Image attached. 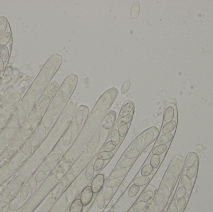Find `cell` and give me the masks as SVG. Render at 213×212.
Returning a JSON list of instances; mask_svg holds the SVG:
<instances>
[{
    "mask_svg": "<svg viewBox=\"0 0 213 212\" xmlns=\"http://www.w3.org/2000/svg\"><path fill=\"white\" fill-rule=\"evenodd\" d=\"M110 141H112L117 146L120 144L121 141V137L117 129H114L112 131L110 134Z\"/></svg>",
    "mask_w": 213,
    "mask_h": 212,
    "instance_id": "d6986e66",
    "label": "cell"
},
{
    "mask_svg": "<svg viewBox=\"0 0 213 212\" xmlns=\"http://www.w3.org/2000/svg\"><path fill=\"white\" fill-rule=\"evenodd\" d=\"M168 146L167 144H161L155 146L152 150V154L153 155H161L164 154L168 149Z\"/></svg>",
    "mask_w": 213,
    "mask_h": 212,
    "instance_id": "4fadbf2b",
    "label": "cell"
},
{
    "mask_svg": "<svg viewBox=\"0 0 213 212\" xmlns=\"http://www.w3.org/2000/svg\"><path fill=\"white\" fill-rule=\"evenodd\" d=\"M12 39V33L10 31L6 32L0 38V47L7 46Z\"/></svg>",
    "mask_w": 213,
    "mask_h": 212,
    "instance_id": "2e32d148",
    "label": "cell"
},
{
    "mask_svg": "<svg viewBox=\"0 0 213 212\" xmlns=\"http://www.w3.org/2000/svg\"><path fill=\"white\" fill-rule=\"evenodd\" d=\"M5 69V62L4 60L0 56V72H3Z\"/></svg>",
    "mask_w": 213,
    "mask_h": 212,
    "instance_id": "816d5d0a",
    "label": "cell"
},
{
    "mask_svg": "<svg viewBox=\"0 0 213 212\" xmlns=\"http://www.w3.org/2000/svg\"><path fill=\"white\" fill-rule=\"evenodd\" d=\"M83 206L84 205L81 199L77 198L72 203L69 208V212H82Z\"/></svg>",
    "mask_w": 213,
    "mask_h": 212,
    "instance_id": "30bf717a",
    "label": "cell"
},
{
    "mask_svg": "<svg viewBox=\"0 0 213 212\" xmlns=\"http://www.w3.org/2000/svg\"><path fill=\"white\" fill-rule=\"evenodd\" d=\"M62 111V108H51L48 111V117H55L59 115Z\"/></svg>",
    "mask_w": 213,
    "mask_h": 212,
    "instance_id": "d6a6232c",
    "label": "cell"
},
{
    "mask_svg": "<svg viewBox=\"0 0 213 212\" xmlns=\"http://www.w3.org/2000/svg\"><path fill=\"white\" fill-rule=\"evenodd\" d=\"M122 183V180L120 178H110L105 182L106 187L115 188L118 187Z\"/></svg>",
    "mask_w": 213,
    "mask_h": 212,
    "instance_id": "d4e9b609",
    "label": "cell"
},
{
    "mask_svg": "<svg viewBox=\"0 0 213 212\" xmlns=\"http://www.w3.org/2000/svg\"><path fill=\"white\" fill-rule=\"evenodd\" d=\"M140 189V187L137 186L135 184L132 185L128 191V196L130 198H133L139 192Z\"/></svg>",
    "mask_w": 213,
    "mask_h": 212,
    "instance_id": "4dcf8cb0",
    "label": "cell"
},
{
    "mask_svg": "<svg viewBox=\"0 0 213 212\" xmlns=\"http://www.w3.org/2000/svg\"><path fill=\"white\" fill-rule=\"evenodd\" d=\"M104 164H105V160H102V159H97L95 161L94 164H93V165H94V167L95 171L98 172V171L100 170L103 168Z\"/></svg>",
    "mask_w": 213,
    "mask_h": 212,
    "instance_id": "f35d334b",
    "label": "cell"
},
{
    "mask_svg": "<svg viewBox=\"0 0 213 212\" xmlns=\"http://www.w3.org/2000/svg\"><path fill=\"white\" fill-rule=\"evenodd\" d=\"M140 153L139 152L136 151L135 149H130V150L127 151L125 153L124 157H125V158H127V159H135L137 158L140 156Z\"/></svg>",
    "mask_w": 213,
    "mask_h": 212,
    "instance_id": "484cf974",
    "label": "cell"
},
{
    "mask_svg": "<svg viewBox=\"0 0 213 212\" xmlns=\"http://www.w3.org/2000/svg\"><path fill=\"white\" fill-rule=\"evenodd\" d=\"M159 134L160 131L155 126H152L147 129L144 132V138L146 144V147L149 146L156 138H158Z\"/></svg>",
    "mask_w": 213,
    "mask_h": 212,
    "instance_id": "6da1fadb",
    "label": "cell"
},
{
    "mask_svg": "<svg viewBox=\"0 0 213 212\" xmlns=\"http://www.w3.org/2000/svg\"><path fill=\"white\" fill-rule=\"evenodd\" d=\"M133 113H131L130 115L122 117L121 118H119L117 120V126H119L121 125H123V124H129L131 123L132 119H133Z\"/></svg>",
    "mask_w": 213,
    "mask_h": 212,
    "instance_id": "ffe728a7",
    "label": "cell"
},
{
    "mask_svg": "<svg viewBox=\"0 0 213 212\" xmlns=\"http://www.w3.org/2000/svg\"><path fill=\"white\" fill-rule=\"evenodd\" d=\"M62 157V154L60 152H55L49 156L46 159V162L49 164H53L58 161Z\"/></svg>",
    "mask_w": 213,
    "mask_h": 212,
    "instance_id": "83f0119b",
    "label": "cell"
},
{
    "mask_svg": "<svg viewBox=\"0 0 213 212\" xmlns=\"http://www.w3.org/2000/svg\"><path fill=\"white\" fill-rule=\"evenodd\" d=\"M197 162H198V156L197 154L194 152H189L188 154L185 162H184V170L185 172L187 169L190 168L191 167L195 165Z\"/></svg>",
    "mask_w": 213,
    "mask_h": 212,
    "instance_id": "5b68a950",
    "label": "cell"
},
{
    "mask_svg": "<svg viewBox=\"0 0 213 212\" xmlns=\"http://www.w3.org/2000/svg\"><path fill=\"white\" fill-rule=\"evenodd\" d=\"M38 133H39V135L42 138H44L46 136V128L43 126H41L38 129Z\"/></svg>",
    "mask_w": 213,
    "mask_h": 212,
    "instance_id": "7dc6e473",
    "label": "cell"
},
{
    "mask_svg": "<svg viewBox=\"0 0 213 212\" xmlns=\"http://www.w3.org/2000/svg\"><path fill=\"white\" fill-rule=\"evenodd\" d=\"M16 56V51H13L12 52L10 56V59L8 61L9 64H13L15 62V57Z\"/></svg>",
    "mask_w": 213,
    "mask_h": 212,
    "instance_id": "681fc988",
    "label": "cell"
},
{
    "mask_svg": "<svg viewBox=\"0 0 213 212\" xmlns=\"http://www.w3.org/2000/svg\"><path fill=\"white\" fill-rule=\"evenodd\" d=\"M128 173L127 169H116L110 174V178H120L125 177Z\"/></svg>",
    "mask_w": 213,
    "mask_h": 212,
    "instance_id": "7c38bea8",
    "label": "cell"
},
{
    "mask_svg": "<svg viewBox=\"0 0 213 212\" xmlns=\"http://www.w3.org/2000/svg\"><path fill=\"white\" fill-rule=\"evenodd\" d=\"M186 201H187V200H186L185 196L178 199L176 204V206L178 208V211H182L184 210V208H185V206L186 205Z\"/></svg>",
    "mask_w": 213,
    "mask_h": 212,
    "instance_id": "1f68e13d",
    "label": "cell"
},
{
    "mask_svg": "<svg viewBox=\"0 0 213 212\" xmlns=\"http://www.w3.org/2000/svg\"><path fill=\"white\" fill-rule=\"evenodd\" d=\"M54 167V165H53V164H49L48 163L47 164L44 165L43 168H42V171L46 172H49L51 170H52Z\"/></svg>",
    "mask_w": 213,
    "mask_h": 212,
    "instance_id": "f6af8a7d",
    "label": "cell"
},
{
    "mask_svg": "<svg viewBox=\"0 0 213 212\" xmlns=\"http://www.w3.org/2000/svg\"><path fill=\"white\" fill-rule=\"evenodd\" d=\"M153 195H154V193L152 190H146L141 194L139 198V200L140 201L147 202L153 198Z\"/></svg>",
    "mask_w": 213,
    "mask_h": 212,
    "instance_id": "e0dca14e",
    "label": "cell"
},
{
    "mask_svg": "<svg viewBox=\"0 0 213 212\" xmlns=\"http://www.w3.org/2000/svg\"><path fill=\"white\" fill-rule=\"evenodd\" d=\"M0 56L3 60H7L10 56V51L7 46L0 47Z\"/></svg>",
    "mask_w": 213,
    "mask_h": 212,
    "instance_id": "d590c367",
    "label": "cell"
},
{
    "mask_svg": "<svg viewBox=\"0 0 213 212\" xmlns=\"http://www.w3.org/2000/svg\"><path fill=\"white\" fill-rule=\"evenodd\" d=\"M94 174H95V170H94V165L92 164H89L87 166L86 169V171H85V176L87 180H89V181L92 180V178H94Z\"/></svg>",
    "mask_w": 213,
    "mask_h": 212,
    "instance_id": "9a60e30c",
    "label": "cell"
},
{
    "mask_svg": "<svg viewBox=\"0 0 213 212\" xmlns=\"http://www.w3.org/2000/svg\"><path fill=\"white\" fill-rule=\"evenodd\" d=\"M148 206L147 202H143V201H139L137 203L133 206V211L135 212H140L143 210H144L145 208H146Z\"/></svg>",
    "mask_w": 213,
    "mask_h": 212,
    "instance_id": "f546056e",
    "label": "cell"
},
{
    "mask_svg": "<svg viewBox=\"0 0 213 212\" xmlns=\"http://www.w3.org/2000/svg\"><path fill=\"white\" fill-rule=\"evenodd\" d=\"M134 162H135L134 159L125 158L119 162V163L118 164V167L121 169H127L133 165Z\"/></svg>",
    "mask_w": 213,
    "mask_h": 212,
    "instance_id": "44dd1931",
    "label": "cell"
},
{
    "mask_svg": "<svg viewBox=\"0 0 213 212\" xmlns=\"http://www.w3.org/2000/svg\"><path fill=\"white\" fill-rule=\"evenodd\" d=\"M175 108L172 105H169L166 106L164 113V122L167 123L173 120L175 116Z\"/></svg>",
    "mask_w": 213,
    "mask_h": 212,
    "instance_id": "8992f818",
    "label": "cell"
},
{
    "mask_svg": "<svg viewBox=\"0 0 213 212\" xmlns=\"http://www.w3.org/2000/svg\"><path fill=\"white\" fill-rule=\"evenodd\" d=\"M130 125V123L118 126L117 130L118 131V133H119L121 138H124L126 136V135L127 134V133L128 131Z\"/></svg>",
    "mask_w": 213,
    "mask_h": 212,
    "instance_id": "4316f807",
    "label": "cell"
},
{
    "mask_svg": "<svg viewBox=\"0 0 213 212\" xmlns=\"http://www.w3.org/2000/svg\"><path fill=\"white\" fill-rule=\"evenodd\" d=\"M173 138V134L167 133V134H163L162 135L158 137L156 139V144L158 145H161V144H168Z\"/></svg>",
    "mask_w": 213,
    "mask_h": 212,
    "instance_id": "ba28073f",
    "label": "cell"
},
{
    "mask_svg": "<svg viewBox=\"0 0 213 212\" xmlns=\"http://www.w3.org/2000/svg\"><path fill=\"white\" fill-rule=\"evenodd\" d=\"M12 72V69H11V67H8V69L5 71V75L8 76L11 74Z\"/></svg>",
    "mask_w": 213,
    "mask_h": 212,
    "instance_id": "f5cc1de1",
    "label": "cell"
},
{
    "mask_svg": "<svg viewBox=\"0 0 213 212\" xmlns=\"http://www.w3.org/2000/svg\"><path fill=\"white\" fill-rule=\"evenodd\" d=\"M134 146H135V149L141 153L144 149L146 147V144H145V138H144V132L141 134L135 140L134 142Z\"/></svg>",
    "mask_w": 213,
    "mask_h": 212,
    "instance_id": "52a82bcc",
    "label": "cell"
},
{
    "mask_svg": "<svg viewBox=\"0 0 213 212\" xmlns=\"http://www.w3.org/2000/svg\"><path fill=\"white\" fill-rule=\"evenodd\" d=\"M105 183V177L104 174H99L93 179L91 183V188L94 193H99Z\"/></svg>",
    "mask_w": 213,
    "mask_h": 212,
    "instance_id": "7a4b0ae2",
    "label": "cell"
},
{
    "mask_svg": "<svg viewBox=\"0 0 213 212\" xmlns=\"http://www.w3.org/2000/svg\"><path fill=\"white\" fill-rule=\"evenodd\" d=\"M54 119L51 117H46L43 121V126L46 129L50 128L53 124Z\"/></svg>",
    "mask_w": 213,
    "mask_h": 212,
    "instance_id": "b9f144b4",
    "label": "cell"
},
{
    "mask_svg": "<svg viewBox=\"0 0 213 212\" xmlns=\"http://www.w3.org/2000/svg\"><path fill=\"white\" fill-rule=\"evenodd\" d=\"M161 157L158 155H153L150 159V165L154 169H156L160 164Z\"/></svg>",
    "mask_w": 213,
    "mask_h": 212,
    "instance_id": "f1b7e54d",
    "label": "cell"
},
{
    "mask_svg": "<svg viewBox=\"0 0 213 212\" xmlns=\"http://www.w3.org/2000/svg\"><path fill=\"white\" fill-rule=\"evenodd\" d=\"M153 170V168L150 164H146L145 165L141 170V174L142 176H148L150 175Z\"/></svg>",
    "mask_w": 213,
    "mask_h": 212,
    "instance_id": "836d02e7",
    "label": "cell"
},
{
    "mask_svg": "<svg viewBox=\"0 0 213 212\" xmlns=\"http://www.w3.org/2000/svg\"><path fill=\"white\" fill-rule=\"evenodd\" d=\"M134 108H135V106H134L133 102L129 100L125 101L121 108L118 119L128 116L130 115L131 113H133Z\"/></svg>",
    "mask_w": 213,
    "mask_h": 212,
    "instance_id": "277c9868",
    "label": "cell"
},
{
    "mask_svg": "<svg viewBox=\"0 0 213 212\" xmlns=\"http://www.w3.org/2000/svg\"><path fill=\"white\" fill-rule=\"evenodd\" d=\"M150 178L148 176H141L137 178L134 180V184L137 186L141 187L148 184L150 182Z\"/></svg>",
    "mask_w": 213,
    "mask_h": 212,
    "instance_id": "ac0fdd59",
    "label": "cell"
},
{
    "mask_svg": "<svg viewBox=\"0 0 213 212\" xmlns=\"http://www.w3.org/2000/svg\"><path fill=\"white\" fill-rule=\"evenodd\" d=\"M8 21L5 17L0 18V36L3 35L7 29Z\"/></svg>",
    "mask_w": 213,
    "mask_h": 212,
    "instance_id": "cb8c5ba5",
    "label": "cell"
},
{
    "mask_svg": "<svg viewBox=\"0 0 213 212\" xmlns=\"http://www.w3.org/2000/svg\"><path fill=\"white\" fill-rule=\"evenodd\" d=\"M96 203L97 206L99 209L103 210L105 205V200L104 196V194L102 192H100L97 196L96 198Z\"/></svg>",
    "mask_w": 213,
    "mask_h": 212,
    "instance_id": "603a6c76",
    "label": "cell"
},
{
    "mask_svg": "<svg viewBox=\"0 0 213 212\" xmlns=\"http://www.w3.org/2000/svg\"><path fill=\"white\" fill-rule=\"evenodd\" d=\"M178 165L177 164H174L173 165H172L171 167H170L167 172V174L168 175H173L178 170Z\"/></svg>",
    "mask_w": 213,
    "mask_h": 212,
    "instance_id": "ee69618b",
    "label": "cell"
},
{
    "mask_svg": "<svg viewBox=\"0 0 213 212\" xmlns=\"http://www.w3.org/2000/svg\"><path fill=\"white\" fill-rule=\"evenodd\" d=\"M175 176H171V177H169L168 179H167V180H166V186L168 187H171L173 185V184H174V182H175Z\"/></svg>",
    "mask_w": 213,
    "mask_h": 212,
    "instance_id": "bcb514c9",
    "label": "cell"
},
{
    "mask_svg": "<svg viewBox=\"0 0 213 212\" xmlns=\"http://www.w3.org/2000/svg\"><path fill=\"white\" fill-rule=\"evenodd\" d=\"M0 75H1V72H0Z\"/></svg>",
    "mask_w": 213,
    "mask_h": 212,
    "instance_id": "db71d44e",
    "label": "cell"
},
{
    "mask_svg": "<svg viewBox=\"0 0 213 212\" xmlns=\"http://www.w3.org/2000/svg\"><path fill=\"white\" fill-rule=\"evenodd\" d=\"M181 181L182 185L185 187L187 191L191 192L192 190V187H193V182L185 174H184L182 175Z\"/></svg>",
    "mask_w": 213,
    "mask_h": 212,
    "instance_id": "8fae6325",
    "label": "cell"
},
{
    "mask_svg": "<svg viewBox=\"0 0 213 212\" xmlns=\"http://www.w3.org/2000/svg\"><path fill=\"white\" fill-rule=\"evenodd\" d=\"M103 194L105 201H108L112 197L113 194V190L112 188L106 187L104 190Z\"/></svg>",
    "mask_w": 213,
    "mask_h": 212,
    "instance_id": "74e56055",
    "label": "cell"
},
{
    "mask_svg": "<svg viewBox=\"0 0 213 212\" xmlns=\"http://www.w3.org/2000/svg\"><path fill=\"white\" fill-rule=\"evenodd\" d=\"M93 192L90 186L86 187L82 192L81 200L84 206H87L91 201L93 197Z\"/></svg>",
    "mask_w": 213,
    "mask_h": 212,
    "instance_id": "3957f363",
    "label": "cell"
},
{
    "mask_svg": "<svg viewBox=\"0 0 213 212\" xmlns=\"http://www.w3.org/2000/svg\"><path fill=\"white\" fill-rule=\"evenodd\" d=\"M114 154L113 152H107V151H101L97 155V158L99 159H102L104 160H107L112 159Z\"/></svg>",
    "mask_w": 213,
    "mask_h": 212,
    "instance_id": "7402d4cb",
    "label": "cell"
},
{
    "mask_svg": "<svg viewBox=\"0 0 213 212\" xmlns=\"http://www.w3.org/2000/svg\"><path fill=\"white\" fill-rule=\"evenodd\" d=\"M140 12V4L138 2H135L132 6L131 10V15L133 18H136Z\"/></svg>",
    "mask_w": 213,
    "mask_h": 212,
    "instance_id": "e575fe53",
    "label": "cell"
},
{
    "mask_svg": "<svg viewBox=\"0 0 213 212\" xmlns=\"http://www.w3.org/2000/svg\"><path fill=\"white\" fill-rule=\"evenodd\" d=\"M130 86H131V83H130V81H128V80H127V81H125L124 83H123V84L122 85V88H121V93H122V94H126L128 92V90H129V89H130Z\"/></svg>",
    "mask_w": 213,
    "mask_h": 212,
    "instance_id": "60d3db41",
    "label": "cell"
},
{
    "mask_svg": "<svg viewBox=\"0 0 213 212\" xmlns=\"http://www.w3.org/2000/svg\"><path fill=\"white\" fill-rule=\"evenodd\" d=\"M178 210L176 206V204L173 203L169 207V212H178Z\"/></svg>",
    "mask_w": 213,
    "mask_h": 212,
    "instance_id": "f907efd6",
    "label": "cell"
},
{
    "mask_svg": "<svg viewBox=\"0 0 213 212\" xmlns=\"http://www.w3.org/2000/svg\"><path fill=\"white\" fill-rule=\"evenodd\" d=\"M164 196L163 195H158L155 199V203L156 205H160L164 200Z\"/></svg>",
    "mask_w": 213,
    "mask_h": 212,
    "instance_id": "c3c4849f",
    "label": "cell"
},
{
    "mask_svg": "<svg viewBox=\"0 0 213 212\" xmlns=\"http://www.w3.org/2000/svg\"><path fill=\"white\" fill-rule=\"evenodd\" d=\"M133 212H135V211H133Z\"/></svg>",
    "mask_w": 213,
    "mask_h": 212,
    "instance_id": "11a10c76",
    "label": "cell"
},
{
    "mask_svg": "<svg viewBox=\"0 0 213 212\" xmlns=\"http://www.w3.org/2000/svg\"><path fill=\"white\" fill-rule=\"evenodd\" d=\"M45 177H46V173L43 171H41L36 175L35 177V180L37 182H41L44 180Z\"/></svg>",
    "mask_w": 213,
    "mask_h": 212,
    "instance_id": "7bdbcfd3",
    "label": "cell"
},
{
    "mask_svg": "<svg viewBox=\"0 0 213 212\" xmlns=\"http://www.w3.org/2000/svg\"><path fill=\"white\" fill-rule=\"evenodd\" d=\"M117 146L111 141L107 142L103 146V151L107 152H113L116 148Z\"/></svg>",
    "mask_w": 213,
    "mask_h": 212,
    "instance_id": "8d00e7d4",
    "label": "cell"
},
{
    "mask_svg": "<svg viewBox=\"0 0 213 212\" xmlns=\"http://www.w3.org/2000/svg\"><path fill=\"white\" fill-rule=\"evenodd\" d=\"M177 126V121L173 120L170 122H168L163 125L161 129V133L163 134L170 133L173 131Z\"/></svg>",
    "mask_w": 213,
    "mask_h": 212,
    "instance_id": "9c48e42d",
    "label": "cell"
},
{
    "mask_svg": "<svg viewBox=\"0 0 213 212\" xmlns=\"http://www.w3.org/2000/svg\"><path fill=\"white\" fill-rule=\"evenodd\" d=\"M186 192H187V190L185 188V187L183 185L180 186L178 189L176 191V197L178 199V198H182V197H184L186 194Z\"/></svg>",
    "mask_w": 213,
    "mask_h": 212,
    "instance_id": "ab89813d",
    "label": "cell"
},
{
    "mask_svg": "<svg viewBox=\"0 0 213 212\" xmlns=\"http://www.w3.org/2000/svg\"><path fill=\"white\" fill-rule=\"evenodd\" d=\"M197 169H198V162H197L195 165H194L193 166L187 169L185 171V174L192 180V179L195 178L197 174Z\"/></svg>",
    "mask_w": 213,
    "mask_h": 212,
    "instance_id": "5bb4252c",
    "label": "cell"
}]
</instances>
